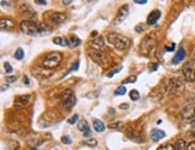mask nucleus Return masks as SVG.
Wrapping results in <instances>:
<instances>
[{"label":"nucleus","instance_id":"f257e3e1","mask_svg":"<svg viewBox=\"0 0 195 150\" xmlns=\"http://www.w3.org/2000/svg\"><path fill=\"white\" fill-rule=\"evenodd\" d=\"M21 30L24 34L30 35V36H41L48 32L47 31L48 29L46 28V25L34 22V21H28V19H24L21 22Z\"/></svg>","mask_w":195,"mask_h":150},{"label":"nucleus","instance_id":"f03ea898","mask_svg":"<svg viewBox=\"0 0 195 150\" xmlns=\"http://www.w3.org/2000/svg\"><path fill=\"white\" fill-rule=\"evenodd\" d=\"M107 41L115 46L117 49L119 50H123V49H128L131 45L130 40L127 39L125 36H123L120 34H117V32H109L107 34Z\"/></svg>","mask_w":195,"mask_h":150},{"label":"nucleus","instance_id":"7ed1b4c3","mask_svg":"<svg viewBox=\"0 0 195 150\" xmlns=\"http://www.w3.org/2000/svg\"><path fill=\"white\" fill-rule=\"evenodd\" d=\"M62 54L59 52H52V53H48L46 57L43 58L42 60V66L47 70H52V69H54L57 67L60 61H62Z\"/></svg>","mask_w":195,"mask_h":150},{"label":"nucleus","instance_id":"20e7f679","mask_svg":"<svg viewBox=\"0 0 195 150\" xmlns=\"http://www.w3.org/2000/svg\"><path fill=\"white\" fill-rule=\"evenodd\" d=\"M59 101L62 103L63 107H65L66 109H70L75 103H76V99H75V94L71 89L64 90L59 94Z\"/></svg>","mask_w":195,"mask_h":150},{"label":"nucleus","instance_id":"39448f33","mask_svg":"<svg viewBox=\"0 0 195 150\" xmlns=\"http://www.w3.org/2000/svg\"><path fill=\"white\" fill-rule=\"evenodd\" d=\"M154 47V35L153 34H148L145 36V39L142 40V42H141L140 45V50L145 55H148L152 49Z\"/></svg>","mask_w":195,"mask_h":150},{"label":"nucleus","instance_id":"423d86ee","mask_svg":"<svg viewBox=\"0 0 195 150\" xmlns=\"http://www.w3.org/2000/svg\"><path fill=\"white\" fill-rule=\"evenodd\" d=\"M195 117V107L191 105H187L181 109V118L183 120H193Z\"/></svg>","mask_w":195,"mask_h":150},{"label":"nucleus","instance_id":"0eeeda50","mask_svg":"<svg viewBox=\"0 0 195 150\" xmlns=\"http://www.w3.org/2000/svg\"><path fill=\"white\" fill-rule=\"evenodd\" d=\"M183 76L187 82H194L195 79V69L193 67L191 63H187L183 66Z\"/></svg>","mask_w":195,"mask_h":150},{"label":"nucleus","instance_id":"6e6552de","mask_svg":"<svg viewBox=\"0 0 195 150\" xmlns=\"http://www.w3.org/2000/svg\"><path fill=\"white\" fill-rule=\"evenodd\" d=\"M128 14H129V6L128 5H123L118 10V12H117V16L115 18V24H118V23L123 22L128 17Z\"/></svg>","mask_w":195,"mask_h":150},{"label":"nucleus","instance_id":"1a4fd4ad","mask_svg":"<svg viewBox=\"0 0 195 150\" xmlns=\"http://www.w3.org/2000/svg\"><path fill=\"white\" fill-rule=\"evenodd\" d=\"M66 19V14L63 12H54L49 16V21L54 24H60Z\"/></svg>","mask_w":195,"mask_h":150},{"label":"nucleus","instance_id":"9d476101","mask_svg":"<svg viewBox=\"0 0 195 150\" xmlns=\"http://www.w3.org/2000/svg\"><path fill=\"white\" fill-rule=\"evenodd\" d=\"M31 73L34 74L35 77H38V78H47L51 76V71H47L45 69H39V67H35L31 70Z\"/></svg>","mask_w":195,"mask_h":150},{"label":"nucleus","instance_id":"9b49d317","mask_svg":"<svg viewBox=\"0 0 195 150\" xmlns=\"http://www.w3.org/2000/svg\"><path fill=\"white\" fill-rule=\"evenodd\" d=\"M88 54H89V57H91L95 63H98V64H102V60L105 59V57H104V54H102L101 50H96V49L89 50V52H88Z\"/></svg>","mask_w":195,"mask_h":150},{"label":"nucleus","instance_id":"f8f14e48","mask_svg":"<svg viewBox=\"0 0 195 150\" xmlns=\"http://www.w3.org/2000/svg\"><path fill=\"white\" fill-rule=\"evenodd\" d=\"M30 101V95H21L18 97H16L14 100V106L18 107V108H22L24 106H27Z\"/></svg>","mask_w":195,"mask_h":150},{"label":"nucleus","instance_id":"ddd939ff","mask_svg":"<svg viewBox=\"0 0 195 150\" xmlns=\"http://www.w3.org/2000/svg\"><path fill=\"white\" fill-rule=\"evenodd\" d=\"M160 16H162V13H160V11H159V10L152 11L151 14H149L148 18H147V24H148V25H154V24L158 22L159 18H160Z\"/></svg>","mask_w":195,"mask_h":150},{"label":"nucleus","instance_id":"4468645a","mask_svg":"<svg viewBox=\"0 0 195 150\" xmlns=\"http://www.w3.org/2000/svg\"><path fill=\"white\" fill-rule=\"evenodd\" d=\"M186 58V50H184V48H180L178 50H177V53H176V55L172 58V65H177V64H180L183 59Z\"/></svg>","mask_w":195,"mask_h":150},{"label":"nucleus","instance_id":"2eb2a0df","mask_svg":"<svg viewBox=\"0 0 195 150\" xmlns=\"http://www.w3.org/2000/svg\"><path fill=\"white\" fill-rule=\"evenodd\" d=\"M165 137V132L162 130H159V128H153L151 131V139L153 142H159L162 138Z\"/></svg>","mask_w":195,"mask_h":150},{"label":"nucleus","instance_id":"dca6fc26","mask_svg":"<svg viewBox=\"0 0 195 150\" xmlns=\"http://www.w3.org/2000/svg\"><path fill=\"white\" fill-rule=\"evenodd\" d=\"M92 47L94 49H96V50H101L105 47V39H104V36H98V37H95V39H93Z\"/></svg>","mask_w":195,"mask_h":150},{"label":"nucleus","instance_id":"f3484780","mask_svg":"<svg viewBox=\"0 0 195 150\" xmlns=\"http://www.w3.org/2000/svg\"><path fill=\"white\" fill-rule=\"evenodd\" d=\"M78 130L82 131L83 136H86V137H88L91 135V128H89V125H88L87 120H81L78 123Z\"/></svg>","mask_w":195,"mask_h":150},{"label":"nucleus","instance_id":"a211bd4d","mask_svg":"<svg viewBox=\"0 0 195 150\" xmlns=\"http://www.w3.org/2000/svg\"><path fill=\"white\" fill-rule=\"evenodd\" d=\"M14 28V24L11 19H1L0 21V29L3 31H9Z\"/></svg>","mask_w":195,"mask_h":150},{"label":"nucleus","instance_id":"6ab92c4d","mask_svg":"<svg viewBox=\"0 0 195 150\" xmlns=\"http://www.w3.org/2000/svg\"><path fill=\"white\" fill-rule=\"evenodd\" d=\"M67 42H69V46L71 47V48H76V47H78L81 45V40L78 39L76 35H71V36H70Z\"/></svg>","mask_w":195,"mask_h":150},{"label":"nucleus","instance_id":"aec40b11","mask_svg":"<svg viewBox=\"0 0 195 150\" xmlns=\"http://www.w3.org/2000/svg\"><path fill=\"white\" fill-rule=\"evenodd\" d=\"M93 127H94V130L96 131V132H102V131H105V124L101 121V120H99V119H94L93 120Z\"/></svg>","mask_w":195,"mask_h":150},{"label":"nucleus","instance_id":"412c9836","mask_svg":"<svg viewBox=\"0 0 195 150\" xmlns=\"http://www.w3.org/2000/svg\"><path fill=\"white\" fill-rule=\"evenodd\" d=\"M53 43H54V45H58V46H62V47L69 46L67 40L64 39V37H54V39H53Z\"/></svg>","mask_w":195,"mask_h":150},{"label":"nucleus","instance_id":"4be33fe9","mask_svg":"<svg viewBox=\"0 0 195 150\" xmlns=\"http://www.w3.org/2000/svg\"><path fill=\"white\" fill-rule=\"evenodd\" d=\"M175 150H187V144L184 139H178L175 144Z\"/></svg>","mask_w":195,"mask_h":150},{"label":"nucleus","instance_id":"5701e85b","mask_svg":"<svg viewBox=\"0 0 195 150\" xmlns=\"http://www.w3.org/2000/svg\"><path fill=\"white\" fill-rule=\"evenodd\" d=\"M14 58H16L17 60H22V59L24 58V50H23L22 48H17V50H16V53H14Z\"/></svg>","mask_w":195,"mask_h":150},{"label":"nucleus","instance_id":"b1692460","mask_svg":"<svg viewBox=\"0 0 195 150\" xmlns=\"http://www.w3.org/2000/svg\"><path fill=\"white\" fill-rule=\"evenodd\" d=\"M129 96H130V99H131L133 101H137V100L140 99V94H138L137 90H131V91L129 92Z\"/></svg>","mask_w":195,"mask_h":150},{"label":"nucleus","instance_id":"393cba45","mask_svg":"<svg viewBox=\"0 0 195 150\" xmlns=\"http://www.w3.org/2000/svg\"><path fill=\"white\" fill-rule=\"evenodd\" d=\"M125 92H127L125 87L122 85V87H118V88L115 90V95H125Z\"/></svg>","mask_w":195,"mask_h":150},{"label":"nucleus","instance_id":"a878e982","mask_svg":"<svg viewBox=\"0 0 195 150\" xmlns=\"http://www.w3.org/2000/svg\"><path fill=\"white\" fill-rule=\"evenodd\" d=\"M120 70H122V65H119V66H117V67H115V69H113V70H112L111 72H109V73H107V77H109V78H111V77H113V76H115V74H116V73H118V72H119Z\"/></svg>","mask_w":195,"mask_h":150},{"label":"nucleus","instance_id":"bb28decb","mask_svg":"<svg viewBox=\"0 0 195 150\" xmlns=\"http://www.w3.org/2000/svg\"><path fill=\"white\" fill-rule=\"evenodd\" d=\"M157 150H175V145H171V144H163L160 145Z\"/></svg>","mask_w":195,"mask_h":150},{"label":"nucleus","instance_id":"cd10ccee","mask_svg":"<svg viewBox=\"0 0 195 150\" xmlns=\"http://www.w3.org/2000/svg\"><path fill=\"white\" fill-rule=\"evenodd\" d=\"M78 67H80V60H76V61H75V64H74L71 67H70V69H69V71L65 73V76H66L67 73H70V72H72V71H76V70H78Z\"/></svg>","mask_w":195,"mask_h":150},{"label":"nucleus","instance_id":"c85d7f7f","mask_svg":"<svg viewBox=\"0 0 195 150\" xmlns=\"http://www.w3.org/2000/svg\"><path fill=\"white\" fill-rule=\"evenodd\" d=\"M86 145H91V146H95L96 144H98V142H96V139H94V138H91V139H87V141H84L83 142Z\"/></svg>","mask_w":195,"mask_h":150},{"label":"nucleus","instance_id":"c756f323","mask_svg":"<svg viewBox=\"0 0 195 150\" xmlns=\"http://www.w3.org/2000/svg\"><path fill=\"white\" fill-rule=\"evenodd\" d=\"M77 120H78V114H74V117L70 118V119L67 120V123L72 125V124H76V123H77Z\"/></svg>","mask_w":195,"mask_h":150},{"label":"nucleus","instance_id":"7c9ffc66","mask_svg":"<svg viewBox=\"0 0 195 150\" xmlns=\"http://www.w3.org/2000/svg\"><path fill=\"white\" fill-rule=\"evenodd\" d=\"M136 82V77L135 76H133V77H128L127 79H124V84H127V83H135Z\"/></svg>","mask_w":195,"mask_h":150},{"label":"nucleus","instance_id":"2f4dec72","mask_svg":"<svg viewBox=\"0 0 195 150\" xmlns=\"http://www.w3.org/2000/svg\"><path fill=\"white\" fill-rule=\"evenodd\" d=\"M62 143H64V144H71V139H70L67 136H64V137H62Z\"/></svg>","mask_w":195,"mask_h":150},{"label":"nucleus","instance_id":"473e14b6","mask_svg":"<svg viewBox=\"0 0 195 150\" xmlns=\"http://www.w3.org/2000/svg\"><path fill=\"white\" fill-rule=\"evenodd\" d=\"M4 66H5V71H6L7 73H11V72L13 71V69H12V66H11V65H10L9 63H5V65H4Z\"/></svg>","mask_w":195,"mask_h":150},{"label":"nucleus","instance_id":"72a5a7b5","mask_svg":"<svg viewBox=\"0 0 195 150\" xmlns=\"http://www.w3.org/2000/svg\"><path fill=\"white\" fill-rule=\"evenodd\" d=\"M148 67H149V70H151V71H155V70H158L159 64H153V63H151Z\"/></svg>","mask_w":195,"mask_h":150},{"label":"nucleus","instance_id":"f704fd0d","mask_svg":"<svg viewBox=\"0 0 195 150\" xmlns=\"http://www.w3.org/2000/svg\"><path fill=\"white\" fill-rule=\"evenodd\" d=\"M175 47H176V45H175V43H171L170 46H166V47H165V50H166V52H172V50L175 49Z\"/></svg>","mask_w":195,"mask_h":150},{"label":"nucleus","instance_id":"c9c22d12","mask_svg":"<svg viewBox=\"0 0 195 150\" xmlns=\"http://www.w3.org/2000/svg\"><path fill=\"white\" fill-rule=\"evenodd\" d=\"M187 150H195V141L194 142H190L187 145Z\"/></svg>","mask_w":195,"mask_h":150},{"label":"nucleus","instance_id":"e433bc0d","mask_svg":"<svg viewBox=\"0 0 195 150\" xmlns=\"http://www.w3.org/2000/svg\"><path fill=\"white\" fill-rule=\"evenodd\" d=\"M6 82H7V83H13V82H16V77H13V76L6 77Z\"/></svg>","mask_w":195,"mask_h":150},{"label":"nucleus","instance_id":"4c0bfd02","mask_svg":"<svg viewBox=\"0 0 195 150\" xmlns=\"http://www.w3.org/2000/svg\"><path fill=\"white\" fill-rule=\"evenodd\" d=\"M134 3L140 4V5H145V4H147V0H134Z\"/></svg>","mask_w":195,"mask_h":150},{"label":"nucleus","instance_id":"58836bf2","mask_svg":"<svg viewBox=\"0 0 195 150\" xmlns=\"http://www.w3.org/2000/svg\"><path fill=\"white\" fill-rule=\"evenodd\" d=\"M35 3L39 4V5H46L47 4L46 0H35Z\"/></svg>","mask_w":195,"mask_h":150},{"label":"nucleus","instance_id":"ea45409f","mask_svg":"<svg viewBox=\"0 0 195 150\" xmlns=\"http://www.w3.org/2000/svg\"><path fill=\"white\" fill-rule=\"evenodd\" d=\"M142 30H144V27H142V25H137V27L135 28V31H136V32H141Z\"/></svg>","mask_w":195,"mask_h":150},{"label":"nucleus","instance_id":"a19ab883","mask_svg":"<svg viewBox=\"0 0 195 150\" xmlns=\"http://www.w3.org/2000/svg\"><path fill=\"white\" fill-rule=\"evenodd\" d=\"M23 83H24V84H27V85H29V84H30V81H29V78H28L27 76H24V77H23Z\"/></svg>","mask_w":195,"mask_h":150},{"label":"nucleus","instance_id":"79ce46f5","mask_svg":"<svg viewBox=\"0 0 195 150\" xmlns=\"http://www.w3.org/2000/svg\"><path fill=\"white\" fill-rule=\"evenodd\" d=\"M128 107H129V105H128V103H123V105H120V106H119V108H120V109H127Z\"/></svg>","mask_w":195,"mask_h":150},{"label":"nucleus","instance_id":"37998d69","mask_svg":"<svg viewBox=\"0 0 195 150\" xmlns=\"http://www.w3.org/2000/svg\"><path fill=\"white\" fill-rule=\"evenodd\" d=\"M71 3H72V0H64L63 1V4H65V5H70Z\"/></svg>","mask_w":195,"mask_h":150},{"label":"nucleus","instance_id":"c03bdc74","mask_svg":"<svg viewBox=\"0 0 195 150\" xmlns=\"http://www.w3.org/2000/svg\"><path fill=\"white\" fill-rule=\"evenodd\" d=\"M0 3H1V6H4V5H7V1H5V0H1V1H0Z\"/></svg>","mask_w":195,"mask_h":150},{"label":"nucleus","instance_id":"a18cd8bd","mask_svg":"<svg viewBox=\"0 0 195 150\" xmlns=\"http://www.w3.org/2000/svg\"><path fill=\"white\" fill-rule=\"evenodd\" d=\"M96 35H98L96 31H93V32H92V37H96Z\"/></svg>","mask_w":195,"mask_h":150},{"label":"nucleus","instance_id":"49530a36","mask_svg":"<svg viewBox=\"0 0 195 150\" xmlns=\"http://www.w3.org/2000/svg\"><path fill=\"white\" fill-rule=\"evenodd\" d=\"M30 150H38V149H36V148H31Z\"/></svg>","mask_w":195,"mask_h":150}]
</instances>
